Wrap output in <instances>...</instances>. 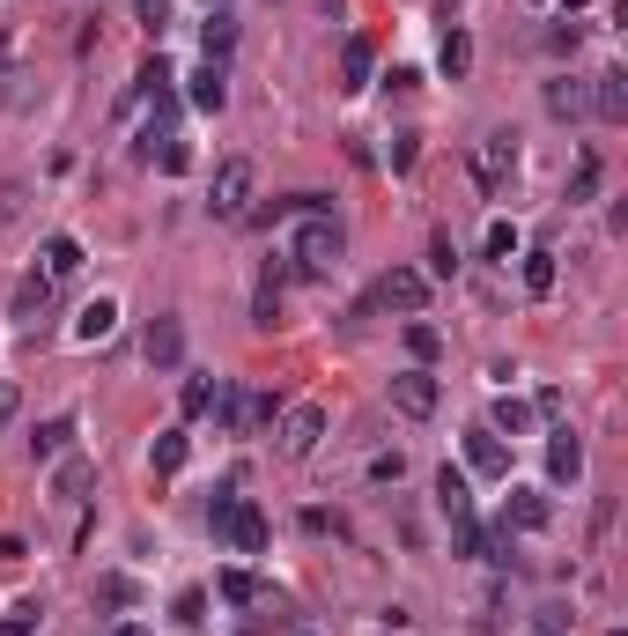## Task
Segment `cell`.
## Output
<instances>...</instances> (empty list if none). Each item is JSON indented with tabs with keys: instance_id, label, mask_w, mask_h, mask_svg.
<instances>
[{
	"instance_id": "37",
	"label": "cell",
	"mask_w": 628,
	"mask_h": 636,
	"mask_svg": "<svg viewBox=\"0 0 628 636\" xmlns=\"http://www.w3.org/2000/svg\"><path fill=\"white\" fill-rule=\"evenodd\" d=\"M200 614H207V592H178V629H200Z\"/></svg>"
},
{
	"instance_id": "31",
	"label": "cell",
	"mask_w": 628,
	"mask_h": 636,
	"mask_svg": "<svg viewBox=\"0 0 628 636\" xmlns=\"http://www.w3.org/2000/svg\"><path fill=\"white\" fill-rule=\"evenodd\" d=\"M592 193H599V156H584L577 171H569V208H584Z\"/></svg>"
},
{
	"instance_id": "40",
	"label": "cell",
	"mask_w": 628,
	"mask_h": 636,
	"mask_svg": "<svg viewBox=\"0 0 628 636\" xmlns=\"http://www.w3.org/2000/svg\"><path fill=\"white\" fill-rule=\"evenodd\" d=\"M392 171H414V134H392Z\"/></svg>"
},
{
	"instance_id": "24",
	"label": "cell",
	"mask_w": 628,
	"mask_h": 636,
	"mask_svg": "<svg viewBox=\"0 0 628 636\" xmlns=\"http://www.w3.org/2000/svg\"><path fill=\"white\" fill-rule=\"evenodd\" d=\"M185 452H193V444H185V429H163V437L148 444V466H156V474H178Z\"/></svg>"
},
{
	"instance_id": "39",
	"label": "cell",
	"mask_w": 628,
	"mask_h": 636,
	"mask_svg": "<svg viewBox=\"0 0 628 636\" xmlns=\"http://www.w3.org/2000/svg\"><path fill=\"white\" fill-rule=\"evenodd\" d=\"M399 474H407V459H399V452H377L370 459V481H399Z\"/></svg>"
},
{
	"instance_id": "11",
	"label": "cell",
	"mask_w": 628,
	"mask_h": 636,
	"mask_svg": "<svg viewBox=\"0 0 628 636\" xmlns=\"http://www.w3.org/2000/svg\"><path fill=\"white\" fill-rule=\"evenodd\" d=\"M281 282H289V259H266L259 296H252V326H281Z\"/></svg>"
},
{
	"instance_id": "27",
	"label": "cell",
	"mask_w": 628,
	"mask_h": 636,
	"mask_svg": "<svg viewBox=\"0 0 628 636\" xmlns=\"http://www.w3.org/2000/svg\"><path fill=\"white\" fill-rule=\"evenodd\" d=\"M222 600H230V607H259V600H266V585H259L252 570H222Z\"/></svg>"
},
{
	"instance_id": "10",
	"label": "cell",
	"mask_w": 628,
	"mask_h": 636,
	"mask_svg": "<svg viewBox=\"0 0 628 636\" xmlns=\"http://www.w3.org/2000/svg\"><path fill=\"white\" fill-rule=\"evenodd\" d=\"M584 104H592V111H599L606 126H621V119H628V74H621V67H606L599 82L584 89Z\"/></svg>"
},
{
	"instance_id": "8",
	"label": "cell",
	"mask_w": 628,
	"mask_h": 636,
	"mask_svg": "<svg viewBox=\"0 0 628 636\" xmlns=\"http://www.w3.org/2000/svg\"><path fill=\"white\" fill-rule=\"evenodd\" d=\"M377 304H392V311L422 318V304H429V274H422V267H392L385 282H377Z\"/></svg>"
},
{
	"instance_id": "15",
	"label": "cell",
	"mask_w": 628,
	"mask_h": 636,
	"mask_svg": "<svg viewBox=\"0 0 628 636\" xmlns=\"http://www.w3.org/2000/svg\"><path fill=\"white\" fill-rule=\"evenodd\" d=\"M370 67H377L370 37H348V45H340V89H370Z\"/></svg>"
},
{
	"instance_id": "16",
	"label": "cell",
	"mask_w": 628,
	"mask_h": 636,
	"mask_svg": "<svg viewBox=\"0 0 628 636\" xmlns=\"http://www.w3.org/2000/svg\"><path fill=\"white\" fill-rule=\"evenodd\" d=\"M547 474H555V481H577V474H584V444L569 437V429L547 437Z\"/></svg>"
},
{
	"instance_id": "36",
	"label": "cell",
	"mask_w": 628,
	"mask_h": 636,
	"mask_svg": "<svg viewBox=\"0 0 628 636\" xmlns=\"http://www.w3.org/2000/svg\"><path fill=\"white\" fill-rule=\"evenodd\" d=\"M518 252V222H488V259H510Z\"/></svg>"
},
{
	"instance_id": "18",
	"label": "cell",
	"mask_w": 628,
	"mask_h": 636,
	"mask_svg": "<svg viewBox=\"0 0 628 636\" xmlns=\"http://www.w3.org/2000/svg\"><path fill=\"white\" fill-rule=\"evenodd\" d=\"M89 481H97V466H89V459H60V474H52V496H60V503H82L89 496Z\"/></svg>"
},
{
	"instance_id": "23",
	"label": "cell",
	"mask_w": 628,
	"mask_h": 636,
	"mask_svg": "<svg viewBox=\"0 0 628 636\" xmlns=\"http://www.w3.org/2000/svg\"><path fill=\"white\" fill-rule=\"evenodd\" d=\"M67 444H74V415H52V422L30 437V452H37V459H67Z\"/></svg>"
},
{
	"instance_id": "20",
	"label": "cell",
	"mask_w": 628,
	"mask_h": 636,
	"mask_svg": "<svg viewBox=\"0 0 628 636\" xmlns=\"http://www.w3.org/2000/svg\"><path fill=\"white\" fill-rule=\"evenodd\" d=\"M503 518H510V526H525V533H540V526H547V496H540V489H510Z\"/></svg>"
},
{
	"instance_id": "6",
	"label": "cell",
	"mask_w": 628,
	"mask_h": 636,
	"mask_svg": "<svg viewBox=\"0 0 628 636\" xmlns=\"http://www.w3.org/2000/svg\"><path fill=\"white\" fill-rule=\"evenodd\" d=\"M281 459H311L318 444H326V407L318 400H303V407H289V415H281Z\"/></svg>"
},
{
	"instance_id": "25",
	"label": "cell",
	"mask_w": 628,
	"mask_h": 636,
	"mask_svg": "<svg viewBox=\"0 0 628 636\" xmlns=\"http://www.w3.org/2000/svg\"><path fill=\"white\" fill-rule=\"evenodd\" d=\"M555 282H562L555 252H525V296H555Z\"/></svg>"
},
{
	"instance_id": "34",
	"label": "cell",
	"mask_w": 628,
	"mask_h": 636,
	"mask_svg": "<svg viewBox=\"0 0 628 636\" xmlns=\"http://www.w3.org/2000/svg\"><path fill=\"white\" fill-rule=\"evenodd\" d=\"M23 200H30V185H23V178H0V230L23 215Z\"/></svg>"
},
{
	"instance_id": "2",
	"label": "cell",
	"mask_w": 628,
	"mask_h": 636,
	"mask_svg": "<svg viewBox=\"0 0 628 636\" xmlns=\"http://www.w3.org/2000/svg\"><path fill=\"white\" fill-rule=\"evenodd\" d=\"M207 526H215V540H230L237 555H259L266 548V511H259L252 496H215Z\"/></svg>"
},
{
	"instance_id": "1",
	"label": "cell",
	"mask_w": 628,
	"mask_h": 636,
	"mask_svg": "<svg viewBox=\"0 0 628 636\" xmlns=\"http://www.w3.org/2000/svg\"><path fill=\"white\" fill-rule=\"evenodd\" d=\"M289 274H303V282H326V274L340 267V222L333 215H296V237H289Z\"/></svg>"
},
{
	"instance_id": "44",
	"label": "cell",
	"mask_w": 628,
	"mask_h": 636,
	"mask_svg": "<svg viewBox=\"0 0 628 636\" xmlns=\"http://www.w3.org/2000/svg\"><path fill=\"white\" fill-rule=\"evenodd\" d=\"M119 636H148V629H119Z\"/></svg>"
},
{
	"instance_id": "41",
	"label": "cell",
	"mask_w": 628,
	"mask_h": 636,
	"mask_svg": "<svg viewBox=\"0 0 628 636\" xmlns=\"http://www.w3.org/2000/svg\"><path fill=\"white\" fill-rule=\"evenodd\" d=\"M97 592H104V600H111V607H133V585H126V577H104V585H97Z\"/></svg>"
},
{
	"instance_id": "14",
	"label": "cell",
	"mask_w": 628,
	"mask_h": 636,
	"mask_svg": "<svg viewBox=\"0 0 628 636\" xmlns=\"http://www.w3.org/2000/svg\"><path fill=\"white\" fill-rule=\"evenodd\" d=\"M185 97H193L200 111H222V97H230V82H222V60H200L193 74H185Z\"/></svg>"
},
{
	"instance_id": "35",
	"label": "cell",
	"mask_w": 628,
	"mask_h": 636,
	"mask_svg": "<svg viewBox=\"0 0 628 636\" xmlns=\"http://www.w3.org/2000/svg\"><path fill=\"white\" fill-rule=\"evenodd\" d=\"M0 636H37V600H30V607H8V614H0Z\"/></svg>"
},
{
	"instance_id": "19",
	"label": "cell",
	"mask_w": 628,
	"mask_h": 636,
	"mask_svg": "<svg viewBox=\"0 0 628 636\" xmlns=\"http://www.w3.org/2000/svg\"><path fill=\"white\" fill-rule=\"evenodd\" d=\"M82 274V245L74 237H45V282H74Z\"/></svg>"
},
{
	"instance_id": "43",
	"label": "cell",
	"mask_w": 628,
	"mask_h": 636,
	"mask_svg": "<svg viewBox=\"0 0 628 636\" xmlns=\"http://www.w3.org/2000/svg\"><path fill=\"white\" fill-rule=\"evenodd\" d=\"M0 74H8V30H0Z\"/></svg>"
},
{
	"instance_id": "33",
	"label": "cell",
	"mask_w": 628,
	"mask_h": 636,
	"mask_svg": "<svg viewBox=\"0 0 628 636\" xmlns=\"http://www.w3.org/2000/svg\"><path fill=\"white\" fill-rule=\"evenodd\" d=\"M429 274H436V282H451V274H459V245H451L444 230H436V245H429Z\"/></svg>"
},
{
	"instance_id": "29",
	"label": "cell",
	"mask_w": 628,
	"mask_h": 636,
	"mask_svg": "<svg viewBox=\"0 0 628 636\" xmlns=\"http://www.w3.org/2000/svg\"><path fill=\"white\" fill-rule=\"evenodd\" d=\"M215 392H222V378H200V370H193V378L178 385V407H185V415H207V407H215Z\"/></svg>"
},
{
	"instance_id": "17",
	"label": "cell",
	"mask_w": 628,
	"mask_h": 636,
	"mask_svg": "<svg viewBox=\"0 0 628 636\" xmlns=\"http://www.w3.org/2000/svg\"><path fill=\"white\" fill-rule=\"evenodd\" d=\"M436 503H444V518H473V489H466V466H444V474H436Z\"/></svg>"
},
{
	"instance_id": "28",
	"label": "cell",
	"mask_w": 628,
	"mask_h": 636,
	"mask_svg": "<svg viewBox=\"0 0 628 636\" xmlns=\"http://www.w3.org/2000/svg\"><path fill=\"white\" fill-rule=\"evenodd\" d=\"M436 67H444L451 82H459V74L473 67V45H466V30H444V45H436Z\"/></svg>"
},
{
	"instance_id": "12",
	"label": "cell",
	"mask_w": 628,
	"mask_h": 636,
	"mask_svg": "<svg viewBox=\"0 0 628 636\" xmlns=\"http://www.w3.org/2000/svg\"><path fill=\"white\" fill-rule=\"evenodd\" d=\"M111 333H119V304H111V296L82 304V318H74V341H82V348H97V341H111Z\"/></svg>"
},
{
	"instance_id": "21",
	"label": "cell",
	"mask_w": 628,
	"mask_h": 636,
	"mask_svg": "<svg viewBox=\"0 0 628 636\" xmlns=\"http://www.w3.org/2000/svg\"><path fill=\"white\" fill-rule=\"evenodd\" d=\"M45 304H52V282H45V274H30V282L15 289V326L37 333V311H45Z\"/></svg>"
},
{
	"instance_id": "7",
	"label": "cell",
	"mask_w": 628,
	"mask_h": 636,
	"mask_svg": "<svg viewBox=\"0 0 628 636\" xmlns=\"http://www.w3.org/2000/svg\"><path fill=\"white\" fill-rule=\"evenodd\" d=\"M436 400H444V385L429 378V363H414V370H399V378H392V407H399L407 422H429Z\"/></svg>"
},
{
	"instance_id": "9",
	"label": "cell",
	"mask_w": 628,
	"mask_h": 636,
	"mask_svg": "<svg viewBox=\"0 0 628 636\" xmlns=\"http://www.w3.org/2000/svg\"><path fill=\"white\" fill-rule=\"evenodd\" d=\"M466 474H488V481H503L510 474V452H503V437L488 422H473L466 429Z\"/></svg>"
},
{
	"instance_id": "13",
	"label": "cell",
	"mask_w": 628,
	"mask_h": 636,
	"mask_svg": "<svg viewBox=\"0 0 628 636\" xmlns=\"http://www.w3.org/2000/svg\"><path fill=\"white\" fill-rule=\"evenodd\" d=\"M148 363H156V370H178L185 363V326H178V318H156V326H148Z\"/></svg>"
},
{
	"instance_id": "30",
	"label": "cell",
	"mask_w": 628,
	"mask_h": 636,
	"mask_svg": "<svg viewBox=\"0 0 628 636\" xmlns=\"http://www.w3.org/2000/svg\"><path fill=\"white\" fill-rule=\"evenodd\" d=\"M488 429H496V437H525V429H532V407H525V400H503Z\"/></svg>"
},
{
	"instance_id": "38",
	"label": "cell",
	"mask_w": 628,
	"mask_h": 636,
	"mask_svg": "<svg viewBox=\"0 0 628 636\" xmlns=\"http://www.w3.org/2000/svg\"><path fill=\"white\" fill-rule=\"evenodd\" d=\"M577 37H584V30H577V23H569V15H562V23H555V30H547V52H577Z\"/></svg>"
},
{
	"instance_id": "42",
	"label": "cell",
	"mask_w": 628,
	"mask_h": 636,
	"mask_svg": "<svg viewBox=\"0 0 628 636\" xmlns=\"http://www.w3.org/2000/svg\"><path fill=\"white\" fill-rule=\"evenodd\" d=\"M15 415V392H8V378H0V422H8Z\"/></svg>"
},
{
	"instance_id": "32",
	"label": "cell",
	"mask_w": 628,
	"mask_h": 636,
	"mask_svg": "<svg viewBox=\"0 0 628 636\" xmlns=\"http://www.w3.org/2000/svg\"><path fill=\"white\" fill-rule=\"evenodd\" d=\"M436 348H444V333L414 318V326H407V355H414V363H436Z\"/></svg>"
},
{
	"instance_id": "3",
	"label": "cell",
	"mask_w": 628,
	"mask_h": 636,
	"mask_svg": "<svg viewBox=\"0 0 628 636\" xmlns=\"http://www.w3.org/2000/svg\"><path fill=\"white\" fill-rule=\"evenodd\" d=\"M252 156H230V163H215V185H207V215H222V222H237L244 208H252Z\"/></svg>"
},
{
	"instance_id": "22",
	"label": "cell",
	"mask_w": 628,
	"mask_h": 636,
	"mask_svg": "<svg viewBox=\"0 0 628 636\" xmlns=\"http://www.w3.org/2000/svg\"><path fill=\"white\" fill-rule=\"evenodd\" d=\"M230 45H237V15H230V8H215V15L200 23V52H207V60H222Z\"/></svg>"
},
{
	"instance_id": "26",
	"label": "cell",
	"mask_w": 628,
	"mask_h": 636,
	"mask_svg": "<svg viewBox=\"0 0 628 636\" xmlns=\"http://www.w3.org/2000/svg\"><path fill=\"white\" fill-rule=\"evenodd\" d=\"M547 111H555V119H584V111H592V104H584V82H569V74H562V82H547Z\"/></svg>"
},
{
	"instance_id": "4",
	"label": "cell",
	"mask_w": 628,
	"mask_h": 636,
	"mask_svg": "<svg viewBox=\"0 0 628 636\" xmlns=\"http://www.w3.org/2000/svg\"><path fill=\"white\" fill-rule=\"evenodd\" d=\"M215 407H222V422H230V437H259V429L274 422V392H259V385H222Z\"/></svg>"
},
{
	"instance_id": "5",
	"label": "cell",
	"mask_w": 628,
	"mask_h": 636,
	"mask_svg": "<svg viewBox=\"0 0 628 636\" xmlns=\"http://www.w3.org/2000/svg\"><path fill=\"white\" fill-rule=\"evenodd\" d=\"M473 178H481V193H510V178H518V134H481Z\"/></svg>"
}]
</instances>
